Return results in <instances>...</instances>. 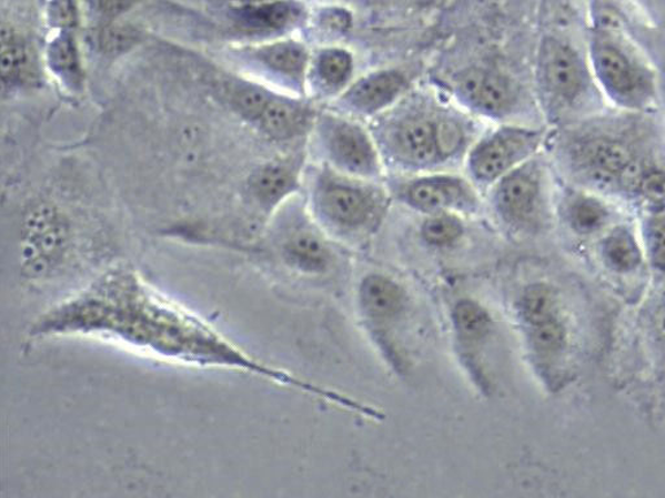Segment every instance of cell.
<instances>
[{
  "instance_id": "obj_1",
  "label": "cell",
  "mask_w": 665,
  "mask_h": 498,
  "mask_svg": "<svg viewBox=\"0 0 665 498\" xmlns=\"http://www.w3.org/2000/svg\"><path fill=\"white\" fill-rule=\"evenodd\" d=\"M30 336H85L165 363L246 372L302 387L256 362L209 322L137 286L101 288L60 305L36 322Z\"/></svg>"
},
{
  "instance_id": "obj_2",
  "label": "cell",
  "mask_w": 665,
  "mask_h": 498,
  "mask_svg": "<svg viewBox=\"0 0 665 498\" xmlns=\"http://www.w3.org/2000/svg\"><path fill=\"white\" fill-rule=\"evenodd\" d=\"M68 242L70 230L63 214L52 204H34L22 222V272L32 278L50 274L63 260Z\"/></svg>"
},
{
  "instance_id": "obj_3",
  "label": "cell",
  "mask_w": 665,
  "mask_h": 498,
  "mask_svg": "<svg viewBox=\"0 0 665 498\" xmlns=\"http://www.w3.org/2000/svg\"><path fill=\"white\" fill-rule=\"evenodd\" d=\"M520 306L538 354L555 355L562 350L567 329L553 291L544 285L527 287Z\"/></svg>"
},
{
  "instance_id": "obj_4",
  "label": "cell",
  "mask_w": 665,
  "mask_h": 498,
  "mask_svg": "<svg viewBox=\"0 0 665 498\" xmlns=\"http://www.w3.org/2000/svg\"><path fill=\"white\" fill-rule=\"evenodd\" d=\"M536 145V134L515 129L501 130L473 151L472 172L478 180L492 182L524 159Z\"/></svg>"
},
{
  "instance_id": "obj_5",
  "label": "cell",
  "mask_w": 665,
  "mask_h": 498,
  "mask_svg": "<svg viewBox=\"0 0 665 498\" xmlns=\"http://www.w3.org/2000/svg\"><path fill=\"white\" fill-rule=\"evenodd\" d=\"M326 135L329 151L345 170L357 175L377 173L376 151L362 128L334 120L329 124Z\"/></svg>"
},
{
  "instance_id": "obj_6",
  "label": "cell",
  "mask_w": 665,
  "mask_h": 498,
  "mask_svg": "<svg viewBox=\"0 0 665 498\" xmlns=\"http://www.w3.org/2000/svg\"><path fill=\"white\" fill-rule=\"evenodd\" d=\"M404 87L406 80L397 72L373 73L355 83L343 98V102L359 112H377L393 103Z\"/></svg>"
},
{
  "instance_id": "obj_7",
  "label": "cell",
  "mask_w": 665,
  "mask_h": 498,
  "mask_svg": "<svg viewBox=\"0 0 665 498\" xmlns=\"http://www.w3.org/2000/svg\"><path fill=\"white\" fill-rule=\"evenodd\" d=\"M407 197L416 209L435 212L451 206L467 205L473 196L462 180L432 177L412 183L407 190Z\"/></svg>"
},
{
  "instance_id": "obj_8",
  "label": "cell",
  "mask_w": 665,
  "mask_h": 498,
  "mask_svg": "<svg viewBox=\"0 0 665 498\" xmlns=\"http://www.w3.org/2000/svg\"><path fill=\"white\" fill-rule=\"evenodd\" d=\"M459 88L471 103L486 112L502 113L512 103V91L507 81L498 74L480 69L463 74Z\"/></svg>"
},
{
  "instance_id": "obj_9",
  "label": "cell",
  "mask_w": 665,
  "mask_h": 498,
  "mask_svg": "<svg viewBox=\"0 0 665 498\" xmlns=\"http://www.w3.org/2000/svg\"><path fill=\"white\" fill-rule=\"evenodd\" d=\"M321 205L329 218L343 226L362 225L370 217L371 203L363 191L332 183L321 193Z\"/></svg>"
},
{
  "instance_id": "obj_10",
  "label": "cell",
  "mask_w": 665,
  "mask_h": 498,
  "mask_svg": "<svg viewBox=\"0 0 665 498\" xmlns=\"http://www.w3.org/2000/svg\"><path fill=\"white\" fill-rule=\"evenodd\" d=\"M542 65L546 81L555 93L564 96L577 93L581 87V71L575 53L568 48L556 42L546 43Z\"/></svg>"
},
{
  "instance_id": "obj_11",
  "label": "cell",
  "mask_w": 665,
  "mask_h": 498,
  "mask_svg": "<svg viewBox=\"0 0 665 498\" xmlns=\"http://www.w3.org/2000/svg\"><path fill=\"white\" fill-rule=\"evenodd\" d=\"M538 185L536 179L524 170L507 175L498 189V204L508 218L523 220L530 216L536 205Z\"/></svg>"
},
{
  "instance_id": "obj_12",
  "label": "cell",
  "mask_w": 665,
  "mask_h": 498,
  "mask_svg": "<svg viewBox=\"0 0 665 498\" xmlns=\"http://www.w3.org/2000/svg\"><path fill=\"white\" fill-rule=\"evenodd\" d=\"M361 302L370 317L389 319L403 309L404 294L394 281L384 275L372 274L362 283Z\"/></svg>"
},
{
  "instance_id": "obj_13",
  "label": "cell",
  "mask_w": 665,
  "mask_h": 498,
  "mask_svg": "<svg viewBox=\"0 0 665 498\" xmlns=\"http://www.w3.org/2000/svg\"><path fill=\"white\" fill-rule=\"evenodd\" d=\"M296 187V172L285 161H273L252 175L250 189L259 203L266 206L278 204Z\"/></svg>"
},
{
  "instance_id": "obj_14",
  "label": "cell",
  "mask_w": 665,
  "mask_h": 498,
  "mask_svg": "<svg viewBox=\"0 0 665 498\" xmlns=\"http://www.w3.org/2000/svg\"><path fill=\"white\" fill-rule=\"evenodd\" d=\"M234 13L244 27L273 32L293 24L300 18V7L294 3H250L235 4Z\"/></svg>"
},
{
  "instance_id": "obj_15",
  "label": "cell",
  "mask_w": 665,
  "mask_h": 498,
  "mask_svg": "<svg viewBox=\"0 0 665 498\" xmlns=\"http://www.w3.org/2000/svg\"><path fill=\"white\" fill-rule=\"evenodd\" d=\"M48 63L52 73L68 89L73 91L81 89L83 82L81 57L70 32L64 30L49 44Z\"/></svg>"
},
{
  "instance_id": "obj_16",
  "label": "cell",
  "mask_w": 665,
  "mask_h": 498,
  "mask_svg": "<svg viewBox=\"0 0 665 498\" xmlns=\"http://www.w3.org/2000/svg\"><path fill=\"white\" fill-rule=\"evenodd\" d=\"M304 121L305 111L302 105L272 95L256 124L265 134L278 140H286L300 132Z\"/></svg>"
},
{
  "instance_id": "obj_17",
  "label": "cell",
  "mask_w": 665,
  "mask_h": 498,
  "mask_svg": "<svg viewBox=\"0 0 665 498\" xmlns=\"http://www.w3.org/2000/svg\"><path fill=\"white\" fill-rule=\"evenodd\" d=\"M30 57L27 43L18 30L4 22L2 27V82L3 88L20 85L27 80Z\"/></svg>"
},
{
  "instance_id": "obj_18",
  "label": "cell",
  "mask_w": 665,
  "mask_h": 498,
  "mask_svg": "<svg viewBox=\"0 0 665 498\" xmlns=\"http://www.w3.org/2000/svg\"><path fill=\"white\" fill-rule=\"evenodd\" d=\"M256 55L272 71L296 81L303 79L309 61L308 51L302 44L295 42H276L264 45L256 52Z\"/></svg>"
},
{
  "instance_id": "obj_19",
  "label": "cell",
  "mask_w": 665,
  "mask_h": 498,
  "mask_svg": "<svg viewBox=\"0 0 665 498\" xmlns=\"http://www.w3.org/2000/svg\"><path fill=\"white\" fill-rule=\"evenodd\" d=\"M401 149L416 163H431L439 155L437 132L431 121L415 120L409 122L397 134Z\"/></svg>"
},
{
  "instance_id": "obj_20",
  "label": "cell",
  "mask_w": 665,
  "mask_h": 498,
  "mask_svg": "<svg viewBox=\"0 0 665 498\" xmlns=\"http://www.w3.org/2000/svg\"><path fill=\"white\" fill-rule=\"evenodd\" d=\"M596 71L605 85L616 94H629L636 87L632 68L621 52L602 48L595 53Z\"/></svg>"
},
{
  "instance_id": "obj_21",
  "label": "cell",
  "mask_w": 665,
  "mask_h": 498,
  "mask_svg": "<svg viewBox=\"0 0 665 498\" xmlns=\"http://www.w3.org/2000/svg\"><path fill=\"white\" fill-rule=\"evenodd\" d=\"M286 255L290 262L305 272L324 271L329 263V252L324 243L311 233H300L290 237Z\"/></svg>"
},
{
  "instance_id": "obj_22",
  "label": "cell",
  "mask_w": 665,
  "mask_h": 498,
  "mask_svg": "<svg viewBox=\"0 0 665 498\" xmlns=\"http://www.w3.org/2000/svg\"><path fill=\"white\" fill-rule=\"evenodd\" d=\"M453 319L456 332L464 341L478 342L491 332L492 319L483 306L472 301L455 305Z\"/></svg>"
},
{
  "instance_id": "obj_23",
  "label": "cell",
  "mask_w": 665,
  "mask_h": 498,
  "mask_svg": "<svg viewBox=\"0 0 665 498\" xmlns=\"http://www.w3.org/2000/svg\"><path fill=\"white\" fill-rule=\"evenodd\" d=\"M585 157L593 166L609 174H621L632 164V153L622 143L595 141L585 148Z\"/></svg>"
},
{
  "instance_id": "obj_24",
  "label": "cell",
  "mask_w": 665,
  "mask_h": 498,
  "mask_svg": "<svg viewBox=\"0 0 665 498\" xmlns=\"http://www.w3.org/2000/svg\"><path fill=\"white\" fill-rule=\"evenodd\" d=\"M316 72L321 83L328 90H339L350 80L353 59L345 50H325L318 58Z\"/></svg>"
},
{
  "instance_id": "obj_25",
  "label": "cell",
  "mask_w": 665,
  "mask_h": 498,
  "mask_svg": "<svg viewBox=\"0 0 665 498\" xmlns=\"http://www.w3.org/2000/svg\"><path fill=\"white\" fill-rule=\"evenodd\" d=\"M605 256L608 264L617 272L633 271L641 260L636 242L625 230H616L607 237Z\"/></svg>"
},
{
  "instance_id": "obj_26",
  "label": "cell",
  "mask_w": 665,
  "mask_h": 498,
  "mask_svg": "<svg viewBox=\"0 0 665 498\" xmlns=\"http://www.w3.org/2000/svg\"><path fill=\"white\" fill-rule=\"evenodd\" d=\"M272 95L265 90L248 83H239L231 90L232 103L244 118L251 121H258L265 105L271 101Z\"/></svg>"
},
{
  "instance_id": "obj_27",
  "label": "cell",
  "mask_w": 665,
  "mask_h": 498,
  "mask_svg": "<svg viewBox=\"0 0 665 498\" xmlns=\"http://www.w3.org/2000/svg\"><path fill=\"white\" fill-rule=\"evenodd\" d=\"M462 234V222L449 214H440V216L427 220L423 226L425 241L439 245V247L453 244Z\"/></svg>"
},
{
  "instance_id": "obj_28",
  "label": "cell",
  "mask_w": 665,
  "mask_h": 498,
  "mask_svg": "<svg viewBox=\"0 0 665 498\" xmlns=\"http://www.w3.org/2000/svg\"><path fill=\"white\" fill-rule=\"evenodd\" d=\"M573 225L581 233H592L594 230L601 227L603 222L606 220V212L602 209V205L584 199L580 201L572 212Z\"/></svg>"
},
{
  "instance_id": "obj_29",
  "label": "cell",
  "mask_w": 665,
  "mask_h": 498,
  "mask_svg": "<svg viewBox=\"0 0 665 498\" xmlns=\"http://www.w3.org/2000/svg\"><path fill=\"white\" fill-rule=\"evenodd\" d=\"M137 38H139V34L135 33L134 29L122 26H112L102 30L101 37H99V43L102 44V49L105 52L118 53L132 48Z\"/></svg>"
},
{
  "instance_id": "obj_30",
  "label": "cell",
  "mask_w": 665,
  "mask_h": 498,
  "mask_svg": "<svg viewBox=\"0 0 665 498\" xmlns=\"http://www.w3.org/2000/svg\"><path fill=\"white\" fill-rule=\"evenodd\" d=\"M648 252L654 266L665 272V221H656L649 226Z\"/></svg>"
},
{
  "instance_id": "obj_31",
  "label": "cell",
  "mask_w": 665,
  "mask_h": 498,
  "mask_svg": "<svg viewBox=\"0 0 665 498\" xmlns=\"http://www.w3.org/2000/svg\"><path fill=\"white\" fill-rule=\"evenodd\" d=\"M435 132H437V144L441 155H451V153L461 148L463 141L462 130L453 124V122H440L439 125H435Z\"/></svg>"
},
{
  "instance_id": "obj_32",
  "label": "cell",
  "mask_w": 665,
  "mask_h": 498,
  "mask_svg": "<svg viewBox=\"0 0 665 498\" xmlns=\"http://www.w3.org/2000/svg\"><path fill=\"white\" fill-rule=\"evenodd\" d=\"M49 20L53 27L72 29L79 22V11L74 3L58 2L49 6Z\"/></svg>"
},
{
  "instance_id": "obj_33",
  "label": "cell",
  "mask_w": 665,
  "mask_h": 498,
  "mask_svg": "<svg viewBox=\"0 0 665 498\" xmlns=\"http://www.w3.org/2000/svg\"><path fill=\"white\" fill-rule=\"evenodd\" d=\"M99 7V11L104 14H109V17H117L118 13L129 9L130 4L125 3H101L95 4Z\"/></svg>"
},
{
  "instance_id": "obj_34",
  "label": "cell",
  "mask_w": 665,
  "mask_h": 498,
  "mask_svg": "<svg viewBox=\"0 0 665 498\" xmlns=\"http://www.w3.org/2000/svg\"><path fill=\"white\" fill-rule=\"evenodd\" d=\"M656 324L657 328H659V332L665 336V306L659 311V313H657Z\"/></svg>"
}]
</instances>
